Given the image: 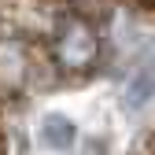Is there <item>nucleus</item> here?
Listing matches in <instances>:
<instances>
[{
	"mask_svg": "<svg viewBox=\"0 0 155 155\" xmlns=\"http://www.w3.org/2000/svg\"><path fill=\"white\" fill-rule=\"evenodd\" d=\"M151 96H155V74H140V78H133V81L126 85L122 107H126V111H140Z\"/></svg>",
	"mask_w": 155,
	"mask_h": 155,
	"instance_id": "7ed1b4c3",
	"label": "nucleus"
},
{
	"mask_svg": "<svg viewBox=\"0 0 155 155\" xmlns=\"http://www.w3.org/2000/svg\"><path fill=\"white\" fill-rule=\"evenodd\" d=\"M59 52L67 55L70 63H85V59H92L96 41H92V33H89L85 26H70V30L63 33V45H59Z\"/></svg>",
	"mask_w": 155,
	"mask_h": 155,
	"instance_id": "f03ea898",
	"label": "nucleus"
},
{
	"mask_svg": "<svg viewBox=\"0 0 155 155\" xmlns=\"http://www.w3.org/2000/svg\"><path fill=\"white\" fill-rule=\"evenodd\" d=\"M41 144L45 148H52V151H63V148H70L74 144V137H78V126H74V118L70 114H63V111H48L45 118H41Z\"/></svg>",
	"mask_w": 155,
	"mask_h": 155,
	"instance_id": "f257e3e1",
	"label": "nucleus"
}]
</instances>
